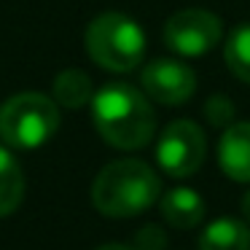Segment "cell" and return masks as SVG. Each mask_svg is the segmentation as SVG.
Returning a JSON list of instances; mask_svg holds the SVG:
<instances>
[{"label":"cell","instance_id":"6da1fadb","mask_svg":"<svg viewBox=\"0 0 250 250\" xmlns=\"http://www.w3.org/2000/svg\"><path fill=\"white\" fill-rule=\"evenodd\" d=\"M92 119L100 137L121 151H137L148 146L156 132L148 94L129 83H108L92 97Z\"/></svg>","mask_w":250,"mask_h":250},{"label":"cell","instance_id":"7a4b0ae2","mask_svg":"<svg viewBox=\"0 0 250 250\" xmlns=\"http://www.w3.org/2000/svg\"><path fill=\"white\" fill-rule=\"evenodd\" d=\"M162 196L159 175L140 159H119L100 169L92 183V202L108 218H132Z\"/></svg>","mask_w":250,"mask_h":250},{"label":"cell","instance_id":"3957f363","mask_svg":"<svg viewBox=\"0 0 250 250\" xmlns=\"http://www.w3.org/2000/svg\"><path fill=\"white\" fill-rule=\"evenodd\" d=\"M83 43L94 65L110 73L135 70L146 57V35L140 24L116 11L100 14L97 19H92L83 35Z\"/></svg>","mask_w":250,"mask_h":250},{"label":"cell","instance_id":"277c9868","mask_svg":"<svg viewBox=\"0 0 250 250\" xmlns=\"http://www.w3.org/2000/svg\"><path fill=\"white\" fill-rule=\"evenodd\" d=\"M60 129V105L41 92H22L0 105V137L11 148L33 151Z\"/></svg>","mask_w":250,"mask_h":250},{"label":"cell","instance_id":"5b68a950","mask_svg":"<svg viewBox=\"0 0 250 250\" xmlns=\"http://www.w3.org/2000/svg\"><path fill=\"white\" fill-rule=\"evenodd\" d=\"M207 156V137L199 124L178 119L164 126L156 143V162L169 178H191Z\"/></svg>","mask_w":250,"mask_h":250},{"label":"cell","instance_id":"8992f818","mask_svg":"<svg viewBox=\"0 0 250 250\" xmlns=\"http://www.w3.org/2000/svg\"><path fill=\"white\" fill-rule=\"evenodd\" d=\"M223 38V22L205 8H183L164 24V43L180 57H202Z\"/></svg>","mask_w":250,"mask_h":250},{"label":"cell","instance_id":"52a82bcc","mask_svg":"<svg viewBox=\"0 0 250 250\" xmlns=\"http://www.w3.org/2000/svg\"><path fill=\"white\" fill-rule=\"evenodd\" d=\"M143 92L162 105H183L196 92V76L191 67L175 60H156L143 67Z\"/></svg>","mask_w":250,"mask_h":250},{"label":"cell","instance_id":"ba28073f","mask_svg":"<svg viewBox=\"0 0 250 250\" xmlns=\"http://www.w3.org/2000/svg\"><path fill=\"white\" fill-rule=\"evenodd\" d=\"M218 164L237 183H250V121L229 124L218 140Z\"/></svg>","mask_w":250,"mask_h":250},{"label":"cell","instance_id":"9c48e42d","mask_svg":"<svg viewBox=\"0 0 250 250\" xmlns=\"http://www.w3.org/2000/svg\"><path fill=\"white\" fill-rule=\"evenodd\" d=\"M159 210L172 229H194L205 218V199L194 188L180 186V188H169L167 194H162Z\"/></svg>","mask_w":250,"mask_h":250},{"label":"cell","instance_id":"30bf717a","mask_svg":"<svg viewBox=\"0 0 250 250\" xmlns=\"http://www.w3.org/2000/svg\"><path fill=\"white\" fill-rule=\"evenodd\" d=\"M199 250H250V229L237 218H218L199 234Z\"/></svg>","mask_w":250,"mask_h":250},{"label":"cell","instance_id":"8fae6325","mask_svg":"<svg viewBox=\"0 0 250 250\" xmlns=\"http://www.w3.org/2000/svg\"><path fill=\"white\" fill-rule=\"evenodd\" d=\"M24 196V175L17 159L0 146V218L11 215Z\"/></svg>","mask_w":250,"mask_h":250},{"label":"cell","instance_id":"7c38bea8","mask_svg":"<svg viewBox=\"0 0 250 250\" xmlns=\"http://www.w3.org/2000/svg\"><path fill=\"white\" fill-rule=\"evenodd\" d=\"M92 100V78L83 70H62L60 76L54 78V103L62 105V108L78 110Z\"/></svg>","mask_w":250,"mask_h":250},{"label":"cell","instance_id":"4fadbf2b","mask_svg":"<svg viewBox=\"0 0 250 250\" xmlns=\"http://www.w3.org/2000/svg\"><path fill=\"white\" fill-rule=\"evenodd\" d=\"M223 60L239 81L250 83V22L237 24L229 33L226 46H223Z\"/></svg>","mask_w":250,"mask_h":250},{"label":"cell","instance_id":"5bb4252c","mask_svg":"<svg viewBox=\"0 0 250 250\" xmlns=\"http://www.w3.org/2000/svg\"><path fill=\"white\" fill-rule=\"evenodd\" d=\"M164 245H167V237H164V231L159 226H153V223L143 226L140 234H137V239H135V250H164Z\"/></svg>","mask_w":250,"mask_h":250},{"label":"cell","instance_id":"9a60e30c","mask_svg":"<svg viewBox=\"0 0 250 250\" xmlns=\"http://www.w3.org/2000/svg\"><path fill=\"white\" fill-rule=\"evenodd\" d=\"M242 215L248 218V223H250V188L245 191V196H242Z\"/></svg>","mask_w":250,"mask_h":250},{"label":"cell","instance_id":"2e32d148","mask_svg":"<svg viewBox=\"0 0 250 250\" xmlns=\"http://www.w3.org/2000/svg\"><path fill=\"white\" fill-rule=\"evenodd\" d=\"M97 250H135L132 245H119V242H110V245H103V248H97Z\"/></svg>","mask_w":250,"mask_h":250}]
</instances>
